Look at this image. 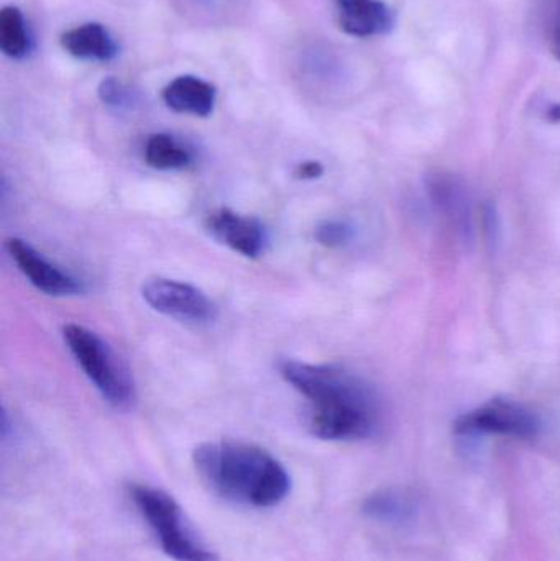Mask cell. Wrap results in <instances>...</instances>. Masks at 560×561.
<instances>
[{
    "instance_id": "6da1fadb",
    "label": "cell",
    "mask_w": 560,
    "mask_h": 561,
    "mask_svg": "<svg viewBox=\"0 0 560 561\" xmlns=\"http://www.w3.org/2000/svg\"><path fill=\"white\" fill-rule=\"evenodd\" d=\"M279 376L306 401V428L321 440L372 437L380 421L374 389L338 365L282 359Z\"/></svg>"
},
{
    "instance_id": "7a4b0ae2",
    "label": "cell",
    "mask_w": 560,
    "mask_h": 561,
    "mask_svg": "<svg viewBox=\"0 0 560 561\" xmlns=\"http://www.w3.org/2000/svg\"><path fill=\"white\" fill-rule=\"evenodd\" d=\"M193 461L210 493L240 506L268 510L285 501L292 490L286 468L259 445L207 442L194 450Z\"/></svg>"
},
{
    "instance_id": "3957f363",
    "label": "cell",
    "mask_w": 560,
    "mask_h": 561,
    "mask_svg": "<svg viewBox=\"0 0 560 561\" xmlns=\"http://www.w3.org/2000/svg\"><path fill=\"white\" fill-rule=\"evenodd\" d=\"M62 339L102 399L115 409L130 408L135 401L134 381L114 350L94 330L79 323H66Z\"/></svg>"
},
{
    "instance_id": "277c9868",
    "label": "cell",
    "mask_w": 560,
    "mask_h": 561,
    "mask_svg": "<svg viewBox=\"0 0 560 561\" xmlns=\"http://www.w3.org/2000/svg\"><path fill=\"white\" fill-rule=\"evenodd\" d=\"M128 494L153 530L161 549L176 561H217L216 553L207 549L184 519L183 510L173 496L157 488L134 484Z\"/></svg>"
},
{
    "instance_id": "5b68a950",
    "label": "cell",
    "mask_w": 560,
    "mask_h": 561,
    "mask_svg": "<svg viewBox=\"0 0 560 561\" xmlns=\"http://www.w3.org/2000/svg\"><path fill=\"white\" fill-rule=\"evenodd\" d=\"M145 302L171 319L187 323L213 322L217 307L204 290L183 280L170 278L147 279L141 286Z\"/></svg>"
},
{
    "instance_id": "8992f818",
    "label": "cell",
    "mask_w": 560,
    "mask_h": 561,
    "mask_svg": "<svg viewBox=\"0 0 560 561\" xmlns=\"http://www.w3.org/2000/svg\"><path fill=\"white\" fill-rule=\"evenodd\" d=\"M539 421L535 414L506 399H493L482 408L460 415L454 424L457 434H495L515 438H533L538 435Z\"/></svg>"
},
{
    "instance_id": "52a82bcc",
    "label": "cell",
    "mask_w": 560,
    "mask_h": 561,
    "mask_svg": "<svg viewBox=\"0 0 560 561\" xmlns=\"http://www.w3.org/2000/svg\"><path fill=\"white\" fill-rule=\"evenodd\" d=\"M5 250L19 272L42 293L56 297L78 296V294L84 293L85 287L81 279L69 275L68 272L49 262L26 240L12 237L7 240Z\"/></svg>"
},
{
    "instance_id": "ba28073f",
    "label": "cell",
    "mask_w": 560,
    "mask_h": 561,
    "mask_svg": "<svg viewBox=\"0 0 560 561\" xmlns=\"http://www.w3.org/2000/svg\"><path fill=\"white\" fill-rule=\"evenodd\" d=\"M204 226L217 242L247 259H259L265 252L266 230L255 217L220 207L207 214Z\"/></svg>"
},
{
    "instance_id": "9c48e42d",
    "label": "cell",
    "mask_w": 560,
    "mask_h": 561,
    "mask_svg": "<svg viewBox=\"0 0 560 561\" xmlns=\"http://www.w3.org/2000/svg\"><path fill=\"white\" fill-rule=\"evenodd\" d=\"M342 32L352 36L384 35L393 25V15L381 0H335Z\"/></svg>"
},
{
    "instance_id": "30bf717a",
    "label": "cell",
    "mask_w": 560,
    "mask_h": 561,
    "mask_svg": "<svg viewBox=\"0 0 560 561\" xmlns=\"http://www.w3.org/2000/svg\"><path fill=\"white\" fill-rule=\"evenodd\" d=\"M164 104L176 114L209 117L216 108L217 89L197 76H180L163 89Z\"/></svg>"
},
{
    "instance_id": "8fae6325",
    "label": "cell",
    "mask_w": 560,
    "mask_h": 561,
    "mask_svg": "<svg viewBox=\"0 0 560 561\" xmlns=\"http://www.w3.org/2000/svg\"><path fill=\"white\" fill-rule=\"evenodd\" d=\"M62 49L81 61L108 62L117 58L118 45L101 23H82L66 30L59 38Z\"/></svg>"
},
{
    "instance_id": "7c38bea8",
    "label": "cell",
    "mask_w": 560,
    "mask_h": 561,
    "mask_svg": "<svg viewBox=\"0 0 560 561\" xmlns=\"http://www.w3.org/2000/svg\"><path fill=\"white\" fill-rule=\"evenodd\" d=\"M427 194H430L433 206L462 233H470L472 230V216H470L469 197L462 184L453 174L437 173L430 174L426 180Z\"/></svg>"
},
{
    "instance_id": "4fadbf2b",
    "label": "cell",
    "mask_w": 560,
    "mask_h": 561,
    "mask_svg": "<svg viewBox=\"0 0 560 561\" xmlns=\"http://www.w3.org/2000/svg\"><path fill=\"white\" fill-rule=\"evenodd\" d=\"M145 163L158 171H181L193 164V153L170 134H153L144 148Z\"/></svg>"
},
{
    "instance_id": "5bb4252c",
    "label": "cell",
    "mask_w": 560,
    "mask_h": 561,
    "mask_svg": "<svg viewBox=\"0 0 560 561\" xmlns=\"http://www.w3.org/2000/svg\"><path fill=\"white\" fill-rule=\"evenodd\" d=\"M0 49L10 59L26 58L32 49V38L26 28L25 16L15 5L0 10Z\"/></svg>"
},
{
    "instance_id": "9a60e30c",
    "label": "cell",
    "mask_w": 560,
    "mask_h": 561,
    "mask_svg": "<svg viewBox=\"0 0 560 561\" xmlns=\"http://www.w3.org/2000/svg\"><path fill=\"white\" fill-rule=\"evenodd\" d=\"M315 237L325 249H341L351 242L352 229L341 220H324L319 224Z\"/></svg>"
},
{
    "instance_id": "2e32d148",
    "label": "cell",
    "mask_w": 560,
    "mask_h": 561,
    "mask_svg": "<svg viewBox=\"0 0 560 561\" xmlns=\"http://www.w3.org/2000/svg\"><path fill=\"white\" fill-rule=\"evenodd\" d=\"M99 99L108 107H125L128 104V91L121 81L115 78H105L99 84Z\"/></svg>"
},
{
    "instance_id": "e0dca14e",
    "label": "cell",
    "mask_w": 560,
    "mask_h": 561,
    "mask_svg": "<svg viewBox=\"0 0 560 561\" xmlns=\"http://www.w3.org/2000/svg\"><path fill=\"white\" fill-rule=\"evenodd\" d=\"M549 46L560 61V0H552L551 20H549Z\"/></svg>"
},
{
    "instance_id": "ac0fdd59",
    "label": "cell",
    "mask_w": 560,
    "mask_h": 561,
    "mask_svg": "<svg viewBox=\"0 0 560 561\" xmlns=\"http://www.w3.org/2000/svg\"><path fill=\"white\" fill-rule=\"evenodd\" d=\"M322 174H324V167L319 161H302L295 170V178L301 181H315Z\"/></svg>"
},
{
    "instance_id": "d6986e66",
    "label": "cell",
    "mask_w": 560,
    "mask_h": 561,
    "mask_svg": "<svg viewBox=\"0 0 560 561\" xmlns=\"http://www.w3.org/2000/svg\"><path fill=\"white\" fill-rule=\"evenodd\" d=\"M548 121L552 124H559L560 122V104H552L548 111Z\"/></svg>"
}]
</instances>
